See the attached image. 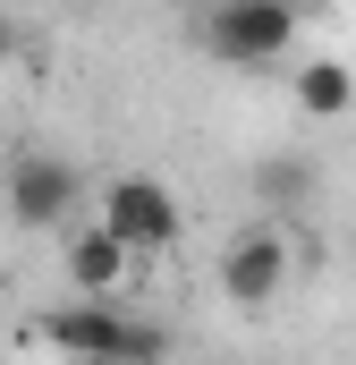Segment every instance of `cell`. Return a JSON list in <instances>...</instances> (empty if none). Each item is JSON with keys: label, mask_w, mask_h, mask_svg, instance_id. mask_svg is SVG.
I'll list each match as a JSON object with an SVG mask.
<instances>
[{"label": "cell", "mask_w": 356, "mask_h": 365, "mask_svg": "<svg viewBox=\"0 0 356 365\" xmlns=\"http://www.w3.org/2000/svg\"><path fill=\"white\" fill-rule=\"evenodd\" d=\"M34 340L60 349V357H77V365H162V357H170V331L119 314V297H110V306H93V297L51 306V314L34 323Z\"/></svg>", "instance_id": "1"}, {"label": "cell", "mask_w": 356, "mask_h": 365, "mask_svg": "<svg viewBox=\"0 0 356 365\" xmlns=\"http://www.w3.org/2000/svg\"><path fill=\"white\" fill-rule=\"evenodd\" d=\"M297 34H305V9H297V0H212V17H204V43H212L229 68H271V60H288Z\"/></svg>", "instance_id": "2"}, {"label": "cell", "mask_w": 356, "mask_h": 365, "mask_svg": "<svg viewBox=\"0 0 356 365\" xmlns=\"http://www.w3.org/2000/svg\"><path fill=\"white\" fill-rule=\"evenodd\" d=\"M127 255H170L178 230H187V204H178V187H162L153 170H119V179L102 187V212H93Z\"/></svg>", "instance_id": "3"}, {"label": "cell", "mask_w": 356, "mask_h": 365, "mask_svg": "<svg viewBox=\"0 0 356 365\" xmlns=\"http://www.w3.org/2000/svg\"><path fill=\"white\" fill-rule=\"evenodd\" d=\"M288 238H280V221H246L229 247H221V297L229 306H246V314H263L280 306V289H288Z\"/></svg>", "instance_id": "4"}, {"label": "cell", "mask_w": 356, "mask_h": 365, "mask_svg": "<svg viewBox=\"0 0 356 365\" xmlns=\"http://www.w3.org/2000/svg\"><path fill=\"white\" fill-rule=\"evenodd\" d=\"M0 195H9V221H17V230H68V221H77L85 179H77L60 153H17Z\"/></svg>", "instance_id": "5"}, {"label": "cell", "mask_w": 356, "mask_h": 365, "mask_svg": "<svg viewBox=\"0 0 356 365\" xmlns=\"http://www.w3.org/2000/svg\"><path fill=\"white\" fill-rule=\"evenodd\" d=\"M127 272H136V255H127L102 221H85V230H68V238H60V280H68V297L110 306V297L127 289Z\"/></svg>", "instance_id": "6"}, {"label": "cell", "mask_w": 356, "mask_h": 365, "mask_svg": "<svg viewBox=\"0 0 356 365\" xmlns=\"http://www.w3.org/2000/svg\"><path fill=\"white\" fill-rule=\"evenodd\" d=\"M288 93H297L305 119H348V110H356V68H348V60H297Z\"/></svg>", "instance_id": "7"}, {"label": "cell", "mask_w": 356, "mask_h": 365, "mask_svg": "<svg viewBox=\"0 0 356 365\" xmlns=\"http://www.w3.org/2000/svg\"><path fill=\"white\" fill-rule=\"evenodd\" d=\"M255 195H263L271 212H288V204H314V162H288V153L255 162Z\"/></svg>", "instance_id": "8"}, {"label": "cell", "mask_w": 356, "mask_h": 365, "mask_svg": "<svg viewBox=\"0 0 356 365\" xmlns=\"http://www.w3.org/2000/svg\"><path fill=\"white\" fill-rule=\"evenodd\" d=\"M246 365H271V357H246Z\"/></svg>", "instance_id": "9"}]
</instances>
